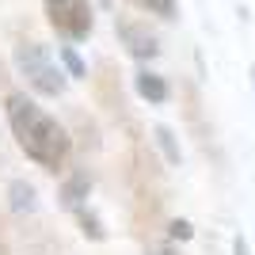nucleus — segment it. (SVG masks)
I'll return each instance as SVG.
<instances>
[{
	"label": "nucleus",
	"mask_w": 255,
	"mask_h": 255,
	"mask_svg": "<svg viewBox=\"0 0 255 255\" xmlns=\"http://www.w3.org/2000/svg\"><path fill=\"white\" fill-rule=\"evenodd\" d=\"M4 107H8V122H11V133L19 141V149L34 164H42L50 171L61 168L65 160H69V149H73L61 122L53 115H46L42 107L34 103V99H27L23 92H11Z\"/></svg>",
	"instance_id": "nucleus-1"
},
{
	"label": "nucleus",
	"mask_w": 255,
	"mask_h": 255,
	"mask_svg": "<svg viewBox=\"0 0 255 255\" xmlns=\"http://www.w3.org/2000/svg\"><path fill=\"white\" fill-rule=\"evenodd\" d=\"M233 255H252V252H248V240H244V236H236V240H233Z\"/></svg>",
	"instance_id": "nucleus-13"
},
{
	"label": "nucleus",
	"mask_w": 255,
	"mask_h": 255,
	"mask_svg": "<svg viewBox=\"0 0 255 255\" xmlns=\"http://www.w3.org/2000/svg\"><path fill=\"white\" fill-rule=\"evenodd\" d=\"M8 198H11L8 206H11L15 213H31L34 206H38V198H34V187H31V183H23V179H15V183L8 187Z\"/></svg>",
	"instance_id": "nucleus-7"
},
{
	"label": "nucleus",
	"mask_w": 255,
	"mask_h": 255,
	"mask_svg": "<svg viewBox=\"0 0 255 255\" xmlns=\"http://www.w3.org/2000/svg\"><path fill=\"white\" fill-rule=\"evenodd\" d=\"M252 76H255V69H252Z\"/></svg>",
	"instance_id": "nucleus-15"
},
{
	"label": "nucleus",
	"mask_w": 255,
	"mask_h": 255,
	"mask_svg": "<svg viewBox=\"0 0 255 255\" xmlns=\"http://www.w3.org/2000/svg\"><path fill=\"white\" fill-rule=\"evenodd\" d=\"M156 145L164 149V156H168L171 164H179V149H175V141H171V129H168V126H156Z\"/></svg>",
	"instance_id": "nucleus-10"
},
{
	"label": "nucleus",
	"mask_w": 255,
	"mask_h": 255,
	"mask_svg": "<svg viewBox=\"0 0 255 255\" xmlns=\"http://www.w3.org/2000/svg\"><path fill=\"white\" fill-rule=\"evenodd\" d=\"M61 61H65V69H69V76H76V80L84 76V61L76 57V50H73V46H61Z\"/></svg>",
	"instance_id": "nucleus-11"
},
{
	"label": "nucleus",
	"mask_w": 255,
	"mask_h": 255,
	"mask_svg": "<svg viewBox=\"0 0 255 255\" xmlns=\"http://www.w3.org/2000/svg\"><path fill=\"white\" fill-rule=\"evenodd\" d=\"M76 217H80V225H84V236H92V240H103V236H107L103 221H99L92 210H84V206H80V210H76Z\"/></svg>",
	"instance_id": "nucleus-9"
},
{
	"label": "nucleus",
	"mask_w": 255,
	"mask_h": 255,
	"mask_svg": "<svg viewBox=\"0 0 255 255\" xmlns=\"http://www.w3.org/2000/svg\"><path fill=\"white\" fill-rule=\"evenodd\" d=\"M129 4H137L141 11L160 15V19H175V11H179V4H175V0H129Z\"/></svg>",
	"instance_id": "nucleus-8"
},
{
	"label": "nucleus",
	"mask_w": 255,
	"mask_h": 255,
	"mask_svg": "<svg viewBox=\"0 0 255 255\" xmlns=\"http://www.w3.org/2000/svg\"><path fill=\"white\" fill-rule=\"evenodd\" d=\"M137 96L149 99V103H164V99H168V84H164V76L137 73Z\"/></svg>",
	"instance_id": "nucleus-6"
},
{
	"label": "nucleus",
	"mask_w": 255,
	"mask_h": 255,
	"mask_svg": "<svg viewBox=\"0 0 255 255\" xmlns=\"http://www.w3.org/2000/svg\"><path fill=\"white\" fill-rule=\"evenodd\" d=\"M168 229H171V236H175V240H191V236H194V229H191L187 221H171Z\"/></svg>",
	"instance_id": "nucleus-12"
},
{
	"label": "nucleus",
	"mask_w": 255,
	"mask_h": 255,
	"mask_svg": "<svg viewBox=\"0 0 255 255\" xmlns=\"http://www.w3.org/2000/svg\"><path fill=\"white\" fill-rule=\"evenodd\" d=\"M42 4H46L50 27L61 38H69V42H84L88 34H92V27H96L88 0H42Z\"/></svg>",
	"instance_id": "nucleus-3"
},
{
	"label": "nucleus",
	"mask_w": 255,
	"mask_h": 255,
	"mask_svg": "<svg viewBox=\"0 0 255 255\" xmlns=\"http://www.w3.org/2000/svg\"><path fill=\"white\" fill-rule=\"evenodd\" d=\"M15 69H19V76L38 96H61L65 92V73L57 69V61H53L50 53H46V46H38V42H19L15 46Z\"/></svg>",
	"instance_id": "nucleus-2"
},
{
	"label": "nucleus",
	"mask_w": 255,
	"mask_h": 255,
	"mask_svg": "<svg viewBox=\"0 0 255 255\" xmlns=\"http://www.w3.org/2000/svg\"><path fill=\"white\" fill-rule=\"evenodd\" d=\"M88 191H92V179L80 171V175H73V179L61 187V202L69 206V210H80V206H84V198H88Z\"/></svg>",
	"instance_id": "nucleus-5"
},
{
	"label": "nucleus",
	"mask_w": 255,
	"mask_h": 255,
	"mask_svg": "<svg viewBox=\"0 0 255 255\" xmlns=\"http://www.w3.org/2000/svg\"><path fill=\"white\" fill-rule=\"evenodd\" d=\"M118 31H122V38H126V46H129V53H133V57L149 61V57H156V53H160L156 34H149L145 27H137V23H122Z\"/></svg>",
	"instance_id": "nucleus-4"
},
{
	"label": "nucleus",
	"mask_w": 255,
	"mask_h": 255,
	"mask_svg": "<svg viewBox=\"0 0 255 255\" xmlns=\"http://www.w3.org/2000/svg\"><path fill=\"white\" fill-rule=\"evenodd\" d=\"M149 255H179V252H175V248H152Z\"/></svg>",
	"instance_id": "nucleus-14"
}]
</instances>
